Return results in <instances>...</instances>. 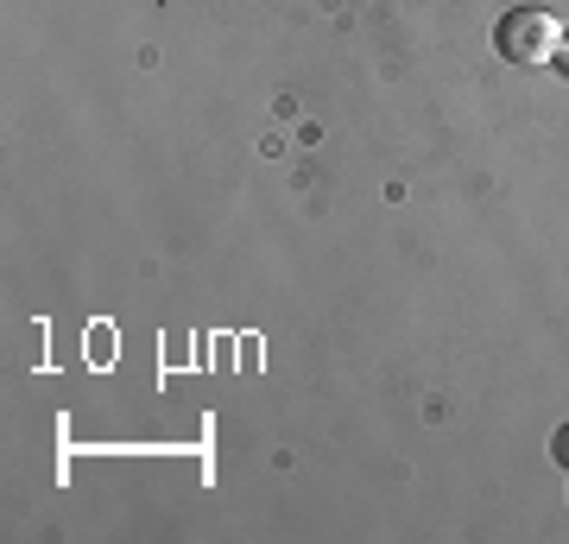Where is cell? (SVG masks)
<instances>
[{"label":"cell","instance_id":"cell-2","mask_svg":"<svg viewBox=\"0 0 569 544\" xmlns=\"http://www.w3.org/2000/svg\"><path fill=\"white\" fill-rule=\"evenodd\" d=\"M550 456H557V463L569 468V424H563V431H557V437H550Z\"/></svg>","mask_w":569,"mask_h":544},{"label":"cell","instance_id":"cell-3","mask_svg":"<svg viewBox=\"0 0 569 544\" xmlns=\"http://www.w3.org/2000/svg\"><path fill=\"white\" fill-rule=\"evenodd\" d=\"M563 51H569V44H563Z\"/></svg>","mask_w":569,"mask_h":544},{"label":"cell","instance_id":"cell-1","mask_svg":"<svg viewBox=\"0 0 569 544\" xmlns=\"http://www.w3.org/2000/svg\"><path fill=\"white\" fill-rule=\"evenodd\" d=\"M493 51L507 63H550L563 51V26L550 20V13H538V7H512L493 26Z\"/></svg>","mask_w":569,"mask_h":544}]
</instances>
